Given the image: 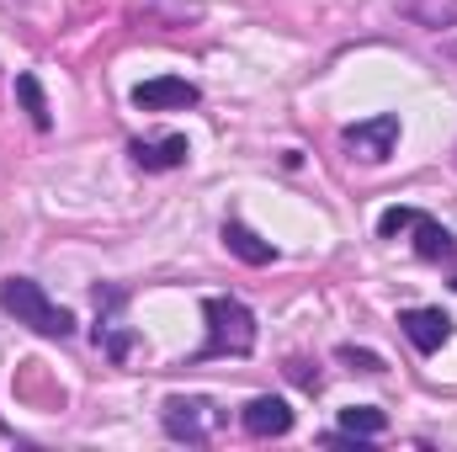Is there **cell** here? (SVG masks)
I'll return each mask as SVG.
<instances>
[{"instance_id":"obj_5","label":"cell","mask_w":457,"mask_h":452,"mask_svg":"<svg viewBox=\"0 0 457 452\" xmlns=\"http://www.w3.org/2000/svg\"><path fill=\"white\" fill-rule=\"evenodd\" d=\"M399 325H404V336L415 340V351H426V356L453 340V320H447L442 309H404Z\"/></svg>"},{"instance_id":"obj_12","label":"cell","mask_w":457,"mask_h":452,"mask_svg":"<svg viewBox=\"0 0 457 452\" xmlns=\"http://www.w3.org/2000/svg\"><path fill=\"white\" fill-rule=\"evenodd\" d=\"M16 96H21V107L32 117V128H48L54 117H48V96H43V86H37V75H16Z\"/></svg>"},{"instance_id":"obj_4","label":"cell","mask_w":457,"mask_h":452,"mask_svg":"<svg viewBox=\"0 0 457 452\" xmlns=\"http://www.w3.org/2000/svg\"><path fill=\"white\" fill-rule=\"evenodd\" d=\"M192 102H197V86L192 80H176V75H160V80L133 86V107L138 113H170V107H192Z\"/></svg>"},{"instance_id":"obj_11","label":"cell","mask_w":457,"mask_h":452,"mask_svg":"<svg viewBox=\"0 0 457 452\" xmlns=\"http://www.w3.org/2000/svg\"><path fill=\"white\" fill-rule=\"evenodd\" d=\"M383 426H388V415L383 410H372V405H351V410H341V431L345 437H383Z\"/></svg>"},{"instance_id":"obj_16","label":"cell","mask_w":457,"mask_h":452,"mask_svg":"<svg viewBox=\"0 0 457 452\" xmlns=\"http://www.w3.org/2000/svg\"><path fill=\"white\" fill-rule=\"evenodd\" d=\"M453 288H457V282H453Z\"/></svg>"},{"instance_id":"obj_2","label":"cell","mask_w":457,"mask_h":452,"mask_svg":"<svg viewBox=\"0 0 457 452\" xmlns=\"http://www.w3.org/2000/svg\"><path fill=\"white\" fill-rule=\"evenodd\" d=\"M208 346L203 356H250L255 351V314L239 298H208Z\"/></svg>"},{"instance_id":"obj_9","label":"cell","mask_w":457,"mask_h":452,"mask_svg":"<svg viewBox=\"0 0 457 452\" xmlns=\"http://www.w3.org/2000/svg\"><path fill=\"white\" fill-rule=\"evenodd\" d=\"M410 229H415V255H420V261H447V255L457 250L453 234L436 224V219H426V213H415V224Z\"/></svg>"},{"instance_id":"obj_14","label":"cell","mask_w":457,"mask_h":452,"mask_svg":"<svg viewBox=\"0 0 457 452\" xmlns=\"http://www.w3.org/2000/svg\"><path fill=\"white\" fill-rule=\"evenodd\" d=\"M341 362L361 367V372H383V356H372V351H356V346H341Z\"/></svg>"},{"instance_id":"obj_6","label":"cell","mask_w":457,"mask_h":452,"mask_svg":"<svg viewBox=\"0 0 457 452\" xmlns=\"http://www.w3.org/2000/svg\"><path fill=\"white\" fill-rule=\"evenodd\" d=\"M239 421H245L250 437H287V431H293V410H287V399H277V394L250 399Z\"/></svg>"},{"instance_id":"obj_7","label":"cell","mask_w":457,"mask_h":452,"mask_svg":"<svg viewBox=\"0 0 457 452\" xmlns=\"http://www.w3.org/2000/svg\"><path fill=\"white\" fill-rule=\"evenodd\" d=\"M208 399H165V431L170 437H187V442H203L213 415H203Z\"/></svg>"},{"instance_id":"obj_3","label":"cell","mask_w":457,"mask_h":452,"mask_svg":"<svg viewBox=\"0 0 457 452\" xmlns=\"http://www.w3.org/2000/svg\"><path fill=\"white\" fill-rule=\"evenodd\" d=\"M394 144H399V117H394V113L367 117V122H351V128H345V149H351L356 160H367V165L388 160V155H394Z\"/></svg>"},{"instance_id":"obj_1","label":"cell","mask_w":457,"mask_h":452,"mask_svg":"<svg viewBox=\"0 0 457 452\" xmlns=\"http://www.w3.org/2000/svg\"><path fill=\"white\" fill-rule=\"evenodd\" d=\"M0 309H5L16 325L37 331V336H70V331H75V314L59 309V304H48V293H43L32 277H11V282L0 288Z\"/></svg>"},{"instance_id":"obj_13","label":"cell","mask_w":457,"mask_h":452,"mask_svg":"<svg viewBox=\"0 0 457 452\" xmlns=\"http://www.w3.org/2000/svg\"><path fill=\"white\" fill-rule=\"evenodd\" d=\"M410 224H415V208H388V213L378 219V234H383V239H394V234H404Z\"/></svg>"},{"instance_id":"obj_8","label":"cell","mask_w":457,"mask_h":452,"mask_svg":"<svg viewBox=\"0 0 457 452\" xmlns=\"http://www.w3.org/2000/svg\"><path fill=\"white\" fill-rule=\"evenodd\" d=\"M187 155H192V144H187V133H170V138H154V144H133V160L144 165V171H176V165H187Z\"/></svg>"},{"instance_id":"obj_10","label":"cell","mask_w":457,"mask_h":452,"mask_svg":"<svg viewBox=\"0 0 457 452\" xmlns=\"http://www.w3.org/2000/svg\"><path fill=\"white\" fill-rule=\"evenodd\" d=\"M224 245H228V250H234V255H239V261H245V266H266V261L277 255V250H271V245H266V239H261L255 229L234 224V219H228V224H224Z\"/></svg>"},{"instance_id":"obj_15","label":"cell","mask_w":457,"mask_h":452,"mask_svg":"<svg viewBox=\"0 0 457 452\" xmlns=\"http://www.w3.org/2000/svg\"><path fill=\"white\" fill-rule=\"evenodd\" d=\"M128 346H133V340L122 336V331H117V336H107V351H112L117 362H122V356H128Z\"/></svg>"}]
</instances>
